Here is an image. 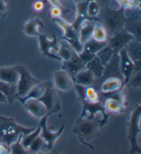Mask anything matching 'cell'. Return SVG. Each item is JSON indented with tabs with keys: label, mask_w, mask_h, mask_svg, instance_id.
<instances>
[{
	"label": "cell",
	"mask_w": 141,
	"mask_h": 154,
	"mask_svg": "<svg viewBox=\"0 0 141 154\" xmlns=\"http://www.w3.org/2000/svg\"><path fill=\"white\" fill-rule=\"evenodd\" d=\"M108 37L109 35L107 29L101 22L97 21L92 34V38L98 42H107Z\"/></svg>",
	"instance_id": "31"
},
{
	"label": "cell",
	"mask_w": 141,
	"mask_h": 154,
	"mask_svg": "<svg viewBox=\"0 0 141 154\" xmlns=\"http://www.w3.org/2000/svg\"><path fill=\"white\" fill-rule=\"evenodd\" d=\"M19 76L17 66L0 67V82L17 86Z\"/></svg>",
	"instance_id": "22"
},
{
	"label": "cell",
	"mask_w": 141,
	"mask_h": 154,
	"mask_svg": "<svg viewBox=\"0 0 141 154\" xmlns=\"http://www.w3.org/2000/svg\"><path fill=\"white\" fill-rule=\"evenodd\" d=\"M46 82H41L38 84L37 85L34 86L32 89L30 91V92L22 98L17 99L23 104L25 101H26L28 100H38L42 96L43 93L45 92L46 90Z\"/></svg>",
	"instance_id": "30"
},
{
	"label": "cell",
	"mask_w": 141,
	"mask_h": 154,
	"mask_svg": "<svg viewBox=\"0 0 141 154\" xmlns=\"http://www.w3.org/2000/svg\"><path fill=\"white\" fill-rule=\"evenodd\" d=\"M49 2L51 3L52 6H56V7H58V8H61L62 10L65 11V12H68V11L63 5H62L61 2L60 0H49Z\"/></svg>",
	"instance_id": "42"
},
{
	"label": "cell",
	"mask_w": 141,
	"mask_h": 154,
	"mask_svg": "<svg viewBox=\"0 0 141 154\" xmlns=\"http://www.w3.org/2000/svg\"><path fill=\"white\" fill-rule=\"evenodd\" d=\"M108 1H109V0H99V2H100L101 6H104L107 3Z\"/></svg>",
	"instance_id": "46"
},
{
	"label": "cell",
	"mask_w": 141,
	"mask_h": 154,
	"mask_svg": "<svg viewBox=\"0 0 141 154\" xmlns=\"http://www.w3.org/2000/svg\"><path fill=\"white\" fill-rule=\"evenodd\" d=\"M35 129L20 125L13 118L0 116V142L10 146L22 135H26Z\"/></svg>",
	"instance_id": "2"
},
{
	"label": "cell",
	"mask_w": 141,
	"mask_h": 154,
	"mask_svg": "<svg viewBox=\"0 0 141 154\" xmlns=\"http://www.w3.org/2000/svg\"><path fill=\"white\" fill-rule=\"evenodd\" d=\"M5 102H7V100L0 90V103H5Z\"/></svg>",
	"instance_id": "45"
},
{
	"label": "cell",
	"mask_w": 141,
	"mask_h": 154,
	"mask_svg": "<svg viewBox=\"0 0 141 154\" xmlns=\"http://www.w3.org/2000/svg\"><path fill=\"white\" fill-rule=\"evenodd\" d=\"M85 65L86 64L81 59L78 53L75 52L70 60L67 62H63L62 69H64L65 71L68 72L74 81V78L76 75L81 70L85 69Z\"/></svg>",
	"instance_id": "17"
},
{
	"label": "cell",
	"mask_w": 141,
	"mask_h": 154,
	"mask_svg": "<svg viewBox=\"0 0 141 154\" xmlns=\"http://www.w3.org/2000/svg\"><path fill=\"white\" fill-rule=\"evenodd\" d=\"M101 101L103 104V106L108 113L121 114L125 111V106L112 98H101Z\"/></svg>",
	"instance_id": "26"
},
{
	"label": "cell",
	"mask_w": 141,
	"mask_h": 154,
	"mask_svg": "<svg viewBox=\"0 0 141 154\" xmlns=\"http://www.w3.org/2000/svg\"><path fill=\"white\" fill-rule=\"evenodd\" d=\"M120 57V69L123 77V86L127 84L131 77L135 73V65L129 57L125 48L119 52Z\"/></svg>",
	"instance_id": "14"
},
{
	"label": "cell",
	"mask_w": 141,
	"mask_h": 154,
	"mask_svg": "<svg viewBox=\"0 0 141 154\" xmlns=\"http://www.w3.org/2000/svg\"><path fill=\"white\" fill-rule=\"evenodd\" d=\"M88 2H77V4H76L75 18L71 24L77 31H78L81 23L87 18V6Z\"/></svg>",
	"instance_id": "25"
},
{
	"label": "cell",
	"mask_w": 141,
	"mask_h": 154,
	"mask_svg": "<svg viewBox=\"0 0 141 154\" xmlns=\"http://www.w3.org/2000/svg\"><path fill=\"white\" fill-rule=\"evenodd\" d=\"M0 90L5 96L7 102H8L10 104H13L16 99V94H17L16 86L0 82Z\"/></svg>",
	"instance_id": "29"
},
{
	"label": "cell",
	"mask_w": 141,
	"mask_h": 154,
	"mask_svg": "<svg viewBox=\"0 0 141 154\" xmlns=\"http://www.w3.org/2000/svg\"><path fill=\"white\" fill-rule=\"evenodd\" d=\"M40 131L41 128L39 125L37 127L35 128V129H34L33 131H32L28 134L24 135L22 137V140H21V144H22V145L24 146L26 150H28V149L29 146L31 145L32 142L39 136Z\"/></svg>",
	"instance_id": "33"
},
{
	"label": "cell",
	"mask_w": 141,
	"mask_h": 154,
	"mask_svg": "<svg viewBox=\"0 0 141 154\" xmlns=\"http://www.w3.org/2000/svg\"><path fill=\"white\" fill-rule=\"evenodd\" d=\"M74 81L68 72L64 69L59 70L54 74V86L62 91H67L73 87Z\"/></svg>",
	"instance_id": "15"
},
{
	"label": "cell",
	"mask_w": 141,
	"mask_h": 154,
	"mask_svg": "<svg viewBox=\"0 0 141 154\" xmlns=\"http://www.w3.org/2000/svg\"><path fill=\"white\" fill-rule=\"evenodd\" d=\"M123 29L130 33L136 40L141 42V20L140 15L134 13L131 15V17H127Z\"/></svg>",
	"instance_id": "18"
},
{
	"label": "cell",
	"mask_w": 141,
	"mask_h": 154,
	"mask_svg": "<svg viewBox=\"0 0 141 154\" xmlns=\"http://www.w3.org/2000/svg\"><path fill=\"white\" fill-rule=\"evenodd\" d=\"M44 146H45L44 141H43V140L39 136L33 142H32L27 151H28V153H37L39 151H43Z\"/></svg>",
	"instance_id": "35"
},
{
	"label": "cell",
	"mask_w": 141,
	"mask_h": 154,
	"mask_svg": "<svg viewBox=\"0 0 141 154\" xmlns=\"http://www.w3.org/2000/svg\"><path fill=\"white\" fill-rule=\"evenodd\" d=\"M22 136H21L17 141L13 143L10 146V154H29L28 151L24 146L21 144V140H22Z\"/></svg>",
	"instance_id": "36"
},
{
	"label": "cell",
	"mask_w": 141,
	"mask_h": 154,
	"mask_svg": "<svg viewBox=\"0 0 141 154\" xmlns=\"http://www.w3.org/2000/svg\"><path fill=\"white\" fill-rule=\"evenodd\" d=\"M29 154H63L62 153H60L59 151H57L56 149L54 148L52 149L51 150L47 151H39L37 153H29Z\"/></svg>",
	"instance_id": "44"
},
{
	"label": "cell",
	"mask_w": 141,
	"mask_h": 154,
	"mask_svg": "<svg viewBox=\"0 0 141 154\" xmlns=\"http://www.w3.org/2000/svg\"><path fill=\"white\" fill-rule=\"evenodd\" d=\"M43 7H44V4L41 1H37L33 4V8L34 11L39 12V11H42Z\"/></svg>",
	"instance_id": "43"
},
{
	"label": "cell",
	"mask_w": 141,
	"mask_h": 154,
	"mask_svg": "<svg viewBox=\"0 0 141 154\" xmlns=\"http://www.w3.org/2000/svg\"><path fill=\"white\" fill-rule=\"evenodd\" d=\"M101 128V124L96 119L79 117L76 121L72 131L81 143L94 150V146L90 144V142L99 137Z\"/></svg>",
	"instance_id": "1"
},
{
	"label": "cell",
	"mask_w": 141,
	"mask_h": 154,
	"mask_svg": "<svg viewBox=\"0 0 141 154\" xmlns=\"http://www.w3.org/2000/svg\"><path fill=\"white\" fill-rule=\"evenodd\" d=\"M111 78H118L123 82V77L120 69V57L119 53H114L112 58L105 66L103 75L98 80H96L94 86L96 89L98 85L106 79Z\"/></svg>",
	"instance_id": "10"
},
{
	"label": "cell",
	"mask_w": 141,
	"mask_h": 154,
	"mask_svg": "<svg viewBox=\"0 0 141 154\" xmlns=\"http://www.w3.org/2000/svg\"><path fill=\"white\" fill-rule=\"evenodd\" d=\"M125 86L140 88L141 87V71H138L133 75Z\"/></svg>",
	"instance_id": "37"
},
{
	"label": "cell",
	"mask_w": 141,
	"mask_h": 154,
	"mask_svg": "<svg viewBox=\"0 0 141 154\" xmlns=\"http://www.w3.org/2000/svg\"><path fill=\"white\" fill-rule=\"evenodd\" d=\"M67 1H76V0H67Z\"/></svg>",
	"instance_id": "48"
},
{
	"label": "cell",
	"mask_w": 141,
	"mask_h": 154,
	"mask_svg": "<svg viewBox=\"0 0 141 154\" xmlns=\"http://www.w3.org/2000/svg\"><path fill=\"white\" fill-rule=\"evenodd\" d=\"M135 39L130 33L127 32L125 30L116 32L108 37L107 43V45L112 48L114 53H119L128 46V44Z\"/></svg>",
	"instance_id": "12"
},
{
	"label": "cell",
	"mask_w": 141,
	"mask_h": 154,
	"mask_svg": "<svg viewBox=\"0 0 141 154\" xmlns=\"http://www.w3.org/2000/svg\"><path fill=\"white\" fill-rule=\"evenodd\" d=\"M85 68L91 72L94 78H96V80H97L103 75L105 66L101 62V60L98 59V57L95 56L87 63L85 65Z\"/></svg>",
	"instance_id": "28"
},
{
	"label": "cell",
	"mask_w": 141,
	"mask_h": 154,
	"mask_svg": "<svg viewBox=\"0 0 141 154\" xmlns=\"http://www.w3.org/2000/svg\"><path fill=\"white\" fill-rule=\"evenodd\" d=\"M19 71V80L17 86V94L16 99L24 97L30 92L32 88L41 82L31 74V71L26 66H17Z\"/></svg>",
	"instance_id": "5"
},
{
	"label": "cell",
	"mask_w": 141,
	"mask_h": 154,
	"mask_svg": "<svg viewBox=\"0 0 141 154\" xmlns=\"http://www.w3.org/2000/svg\"><path fill=\"white\" fill-rule=\"evenodd\" d=\"M96 22L97 20H96L87 18L81 23L78 29V33L83 46L86 42L92 37V34H93L94 29Z\"/></svg>",
	"instance_id": "20"
},
{
	"label": "cell",
	"mask_w": 141,
	"mask_h": 154,
	"mask_svg": "<svg viewBox=\"0 0 141 154\" xmlns=\"http://www.w3.org/2000/svg\"><path fill=\"white\" fill-rule=\"evenodd\" d=\"M96 82V78L89 70L86 68L81 70L75 76L74 83L75 85L82 86H94Z\"/></svg>",
	"instance_id": "24"
},
{
	"label": "cell",
	"mask_w": 141,
	"mask_h": 154,
	"mask_svg": "<svg viewBox=\"0 0 141 154\" xmlns=\"http://www.w3.org/2000/svg\"><path fill=\"white\" fill-rule=\"evenodd\" d=\"M83 111L81 114V118L87 119H96L101 124V127H103L107 122L110 117V113H108L104 108L103 104L101 102L97 103L91 104L82 101Z\"/></svg>",
	"instance_id": "7"
},
{
	"label": "cell",
	"mask_w": 141,
	"mask_h": 154,
	"mask_svg": "<svg viewBox=\"0 0 141 154\" xmlns=\"http://www.w3.org/2000/svg\"><path fill=\"white\" fill-rule=\"evenodd\" d=\"M53 20L63 30V39L70 44L75 52L79 54L82 51L84 46L80 41L78 31L72 26L71 23L67 22L62 17L53 19Z\"/></svg>",
	"instance_id": "6"
},
{
	"label": "cell",
	"mask_w": 141,
	"mask_h": 154,
	"mask_svg": "<svg viewBox=\"0 0 141 154\" xmlns=\"http://www.w3.org/2000/svg\"><path fill=\"white\" fill-rule=\"evenodd\" d=\"M101 6L98 0H92L87 4V18L96 20L101 13Z\"/></svg>",
	"instance_id": "32"
},
{
	"label": "cell",
	"mask_w": 141,
	"mask_h": 154,
	"mask_svg": "<svg viewBox=\"0 0 141 154\" xmlns=\"http://www.w3.org/2000/svg\"><path fill=\"white\" fill-rule=\"evenodd\" d=\"M129 57L135 65V73L140 71L141 64V42L133 39L125 47Z\"/></svg>",
	"instance_id": "16"
},
{
	"label": "cell",
	"mask_w": 141,
	"mask_h": 154,
	"mask_svg": "<svg viewBox=\"0 0 141 154\" xmlns=\"http://www.w3.org/2000/svg\"><path fill=\"white\" fill-rule=\"evenodd\" d=\"M49 116H46L45 117L40 119L39 122V127L41 128V131L39 136L45 142V146L42 151H47L51 150L52 149L54 148V145L55 142L57 140V139L61 136L63 134V131L65 129V126L62 125L60 129L54 131L49 129L47 125V120Z\"/></svg>",
	"instance_id": "9"
},
{
	"label": "cell",
	"mask_w": 141,
	"mask_h": 154,
	"mask_svg": "<svg viewBox=\"0 0 141 154\" xmlns=\"http://www.w3.org/2000/svg\"><path fill=\"white\" fill-rule=\"evenodd\" d=\"M90 1H92V0H76V2H90ZM99 2V0H98ZM100 3V2H99Z\"/></svg>",
	"instance_id": "47"
},
{
	"label": "cell",
	"mask_w": 141,
	"mask_h": 154,
	"mask_svg": "<svg viewBox=\"0 0 141 154\" xmlns=\"http://www.w3.org/2000/svg\"><path fill=\"white\" fill-rule=\"evenodd\" d=\"M44 28L43 21L38 17H34L26 22L24 25V31L25 34L31 37H39L42 33L40 29Z\"/></svg>",
	"instance_id": "23"
},
{
	"label": "cell",
	"mask_w": 141,
	"mask_h": 154,
	"mask_svg": "<svg viewBox=\"0 0 141 154\" xmlns=\"http://www.w3.org/2000/svg\"><path fill=\"white\" fill-rule=\"evenodd\" d=\"M46 86L44 93L38 100L44 104L47 110L48 116H50L60 111L61 104L54 85L51 82H46Z\"/></svg>",
	"instance_id": "8"
},
{
	"label": "cell",
	"mask_w": 141,
	"mask_h": 154,
	"mask_svg": "<svg viewBox=\"0 0 141 154\" xmlns=\"http://www.w3.org/2000/svg\"><path fill=\"white\" fill-rule=\"evenodd\" d=\"M23 104L28 112L34 118L41 119L48 116L46 106L39 100H28Z\"/></svg>",
	"instance_id": "19"
},
{
	"label": "cell",
	"mask_w": 141,
	"mask_h": 154,
	"mask_svg": "<svg viewBox=\"0 0 141 154\" xmlns=\"http://www.w3.org/2000/svg\"><path fill=\"white\" fill-rule=\"evenodd\" d=\"M7 13V5L6 0H0V15L5 16Z\"/></svg>",
	"instance_id": "41"
},
{
	"label": "cell",
	"mask_w": 141,
	"mask_h": 154,
	"mask_svg": "<svg viewBox=\"0 0 141 154\" xmlns=\"http://www.w3.org/2000/svg\"><path fill=\"white\" fill-rule=\"evenodd\" d=\"M141 116V106L136 104L131 111V115L128 122V138L131 145L129 153L136 154L141 153V148L138 144V137L141 129L140 127V121Z\"/></svg>",
	"instance_id": "4"
},
{
	"label": "cell",
	"mask_w": 141,
	"mask_h": 154,
	"mask_svg": "<svg viewBox=\"0 0 141 154\" xmlns=\"http://www.w3.org/2000/svg\"><path fill=\"white\" fill-rule=\"evenodd\" d=\"M63 12H65V11L62 10L61 8H58V7L56 6H52V8H50V14L53 19L61 18L62 17V15H63Z\"/></svg>",
	"instance_id": "39"
},
{
	"label": "cell",
	"mask_w": 141,
	"mask_h": 154,
	"mask_svg": "<svg viewBox=\"0 0 141 154\" xmlns=\"http://www.w3.org/2000/svg\"><path fill=\"white\" fill-rule=\"evenodd\" d=\"M0 154H10V146L3 142H0Z\"/></svg>",
	"instance_id": "40"
},
{
	"label": "cell",
	"mask_w": 141,
	"mask_h": 154,
	"mask_svg": "<svg viewBox=\"0 0 141 154\" xmlns=\"http://www.w3.org/2000/svg\"><path fill=\"white\" fill-rule=\"evenodd\" d=\"M125 88L123 82L118 78H111L103 80L98 85L97 90L101 93H110Z\"/></svg>",
	"instance_id": "21"
},
{
	"label": "cell",
	"mask_w": 141,
	"mask_h": 154,
	"mask_svg": "<svg viewBox=\"0 0 141 154\" xmlns=\"http://www.w3.org/2000/svg\"><path fill=\"white\" fill-rule=\"evenodd\" d=\"M75 52V50L68 42H67L64 39L59 41L57 56L59 58L60 61L63 62L68 61L72 57Z\"/></svg>",
	"instance_id": "27"
},
{
	"label": "cell",
	"mask_w": 141,
	"mask_h": 154,
	"mask_svg": "<svg viewBox=\"0 0 141 154\" xmlns=\"http://www.w3.org/2000/svg\"><path fill=\"white\" fill-rule=\"evenodd\" d=\"M114 53V51L112 49V48L107 45L101 51H99L96 56L98 57V59L101 60V62H102V64L104 65V66H105V65L109 62Z\"/></svg>",
	"instance_id": "34"
},
{
	"label": "cell",
	"mask_w": 141,
	"mask_h": 154,
	"mask_svg": "<svg viewBox=\"0 0 141 154\" xmlns=\"http://www.w3.org/2000/svg\"><path fill=\"white\" fill-rule=\"evenodd\" d=\"M39 49L42 54L46 57L59 60L57 56L58 49H59V43L56 35L53 34L52 39H49L44 34H41L38 37Z\"/></svg>",
	"instance_id": "11"
},
{
	"label": "cell",
	"mask_w": 141,
	"mask_h": 154,
	"mask_svg": "<svg viewBox=\"0 0 141 154\" xmlns=\"http://www.w3.org/2000/svg\"><path fill=\"white\" fill-rule=\"evenodd\" d=\"M107 45V42H98L92 37L84 44L83 50L78 54V56L85 64H87Z\"/></svg>",
	"instance_id": "13"
},
{
	"label": "cell",
	"mask_w": 141,
	"mask_h": 154,
	"mask_svg": "<svg viewBox=\"0 0 141 154\" xmlns=\"http://www.w3.org/2000/svg\"><path fill=\"white\" fill-rule=\"evenodd\" d=\"M103 7L104 11L101 23L107 29L109 36L123 29L127 20L126 9L121 6L118 8H112L107 4H105Z\"/></svg>",
	"instance_id": "3"
},
{
	"label": "cell",
	"mask_w": 141,
	"mask_h": 154,
	"mask_svg": "<svg viewBox=\"0 0 141 154\" xmlns=\"http://www.w3.org/2000/svg\"><path fill=\"white\" fill-rule=\"evenodd\" d=\"M120 6L127 8H136L140 3V0H117Z\"/></svg>",
	"instance_id": "38"
}]
</instances>
